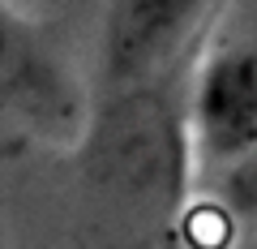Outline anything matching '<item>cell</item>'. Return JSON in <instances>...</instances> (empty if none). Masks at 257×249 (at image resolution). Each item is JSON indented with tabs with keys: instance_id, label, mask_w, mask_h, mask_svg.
Returning <instances> with one entry per match:
<instances>
[{
	"instance_id": "obj_4",
	"label": "cell",
	"mask_w": 257,
	"mask_h": 249,
	"mask_svg": "<svg viewBox=\"0 0 257 249\" xmlns=\"http://www.w3.org/2000/svg\"><path fill=\"white\" fill-rule=\"evenodd\" d=\"M231 198H236V206H244V211H257V146L240 159L236 176H231Z\"/></svg>"
},
{
	"instance_id": "obj_3",
	"label": "cell",
	"mask_w": 257,
	"mask_h": 249,
	"mask_svg": "<svg viewBox=\"0 0 257 249\" xmlns=\"http://www.w3.org/2000/svg\"><path fill=\"white\" fill-rule=\"evenodd\" d=\"M5 99L39 129H60L64 120L73 125V86L60 82L47 52H39L13 18L5 26Z\"/></svg>"
},
{
	"instance_id": "obj_1",
	"label": "cell",
	"mask_w": 257,
	"mask_h": 249,
	"mask_svg": "<svg viewBox=\"0 0 257 249\" xmlns=\"http://www.w3.org/2000/svg\"><path fill=\"white\" fill-rule=\"evenodd\" d=\"M206 0H111L103 65L111 82H142L184 43Z\"/></svg>"
},
{
	"instance_id": "obj_2",
	"label": "cell",
	"mask_w": 257,
	"mask_h": 249,
	"mask_svg": "<svg viewBox=\"0 0 257 249\" xmlns=\"http://www.w3.org/2000/svg\"><path fill=\"white\" fill-rule=\"evenodd\" d=\"M197 133L214 159H244L257 146V47L219 52L202 69Z\"/></svg>"
}]
</instances>
